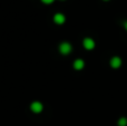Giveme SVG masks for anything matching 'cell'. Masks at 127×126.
<instances>
[{
    "label": "cell",
    "instance_id": "6da1fadb",
    "mask_svg": "<svg viewBox=\"0 0 127 126\" xmlns=\"http://www.w3.org/2000/svg\"><path fill=\"white\" fill-rule=\"evenodd\" d=\"M58 49H59V53L62 54V55L67 56V55H69V54L71 53L72 46H71V45H70L68 41H64V42H62V44L59 45Z\"/></svg>",
    "mask_w": 127,
    "mask_h": 126
},
{
    "label": "cell",
    "instance_id": "7a4b0ae2",
    "mask_svg": "<svg viewBox=\"0 0 127 126\" xmlns=\"http://www.w3.org/2000/svg\"><path fill=\"white\" fill-rule=\"evenodd\" d=\"M83 46H84V48L87 49V50H92V49L95 48L96 42H95V40L93 39V38L86 37V38H84V40H83Z\"/></svg>",
    "mask_w": 127,
    "mask_h": 126
},
{
    "label": "cell",
    "instance_id": "3957f363",
    "mask_svg": "<svg viewBox=\"0 0 127 126\" xmlns=\"http://www.w3.org/2000/svg\"><path fill=\"white\" fill-rule=\"evenodd\" d=\"M122 63H123V60H122V58L118 57V56H114V57H112L110 58V60H109L110 67L114 68V69L119 68V67L122 66Z\"/></svg>",
    "mask_w": 127,
    "mask_h": 126
},
{
    "label": "cell",
    "instance_id": "277c9868",
    "mask_svg": "<svg viewBox=\"0 0 127 126\" xmlns=\"http://www.w3.org/2000/svg\"><path fill=\"white\" fill-rule=\"evenodd\" d=\"M30 109L33 112V113H36V114L41 113L42 109H44V105H42L40 102H38V100H35V102L31 103V105H30Z\"/></svg>",
    "mask_w": 127,
    "mask_h": 126
},
{
    "label": "cell",
    "instance_id": "5b68a950",
    "mask_svg": "<svg viewBox=\"0 0 127 126\" xmlns=\"http://www.w3.org/2000/svg\"><path fill=\"white\" fill-rule=\"evenodd\" d=\"M54 22H55L56 25H63L64 22L66 21V17H65V15L62 12H57V13H55L54 15Z\"/></svg>",
    "mask_w": 127,
    "mask_h": 126
},
{
    "label": "cell",
    "instance_id": "8992f818",
    "mask_svg": "<svg viewBox=\"0 0 127 126\" xmlns=\"http://www.w3.org/2000/svg\"><path fill=\"white\" fill-rule=\"evenodd\" d=\"M72 67H74L76 70H81V69L85 67V62H84L83 59H80V58H78V59H76L74 62V64H72Z\"/></svg>",
    "mask_w": 127,
    "mask_h": 126
},
{
    "label": "cell",
    "instance_id": "52a82bcc",
    "mask_svg": "<svg viewBox=\"0 0 127 126\" xmlns=\"http://www.w3.org/2000/svg\"><path fill=\"white\" fill-rule=\"evenodd\" d=\"M117 125L118 126H127V118L125 116L121 117L118 121H117Z\"/></svg>",
    "mask_w": 127,
    "mask_h": 126
},
{
    "label": "cell",
    "instance_id": "ba28073f",
    "mask_svg": "<svg viewBox=\"0 0 127 126\" xmlns=\"http://www.w3.org/2000/svg\"><path fill=\"white\" fill-rule=\"evenodd\" d=\"M54 1H55V0H41V2H44L45 4H50V3H53Z\"/></svg>",
    "mask_w": 127,
    "mask_h": 126
},
{
    "label": "cell",
    "instance_id": "9c48e42d",
    "mask_svg": "<svg viewBox=\"0 0 127 126\" xmlns=\"http://www.w3.org/2000/svg\"><path fill=\"white\" fill-rule=\"evenodd\" d=\"M124 28H125V30L127 31V20L126 21H124Z\"/></svg>",
    "mask_w": 127,
    "mask_h": 126
},
{
    "label": "cell",
    "instance_id": "30bf717a",
    "mask_svg": "<svg viewBox=\"0 0 127 126\" xmlns=\"http://www.w3.org/2000/svg\"><path fill=\"white\" fill-rule=\"evenodd\" d=\"M104 1H109V0H104Z\"/></svg>",
    "mask_w": 127,
    "mask_h": 126
}]
</instances>
